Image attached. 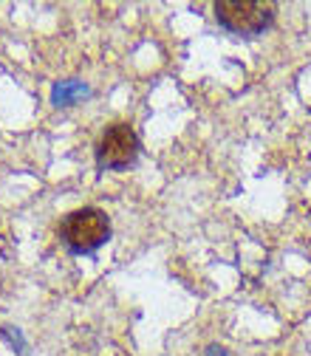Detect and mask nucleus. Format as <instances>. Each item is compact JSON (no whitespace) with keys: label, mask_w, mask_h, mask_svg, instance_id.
<instances>
[{"label":"nucleus","mask_w":311,"mask_h":356,"mask_svg":"<svg viewBox=\"0 0 311 356\" xmlns=\"http://www.w3.org/2000/svg\"><path fill=\"white\" fill-rule=\"evenodd\" d=\"M88 94H91V88H88L85 82H79V79L54 82V88H51V105H57V108H68V105L85 99Z\"/></svg>","instance_id":"4"},{"label":"nucleus","mask_w":311,"mask_h":356,"mask_svg":"<svg viewBox=\"0 0 311 356\" xmlns=\"http://www.w3.org/2000/svg\"><path fill=\"white\" fill-rule=\"evenodd\" d=\"M139 136L127 122H113L97 142V167L99 170H127L139 159Z\"/></svg>","instance_id":"3"},{"label":"nucleus","mask_w":311,"mask_h":356,"mask_svg":"<svg viewBox=\"0 0 311 356\" xmlns=\"http://www.w3.org/2000/svg\"><path fill=\"white\" fill-rule=\"evenodd\" d=\"M215 20L238 37H257L275 20V6L266 0H218Z\"/></svg>","instance_id":"2"},{"label":"nucleus","mask_w":311,"mask_h":356,"mask_svg":"<svg viewBox=\"0 0 311 356\" xmlns=\"http://www.w3.org/2000/svg\"><path fill=\"white\" fill-rule=\"evenodd\" d=\"M207 356H227V350H224V348H215V345H209Z\"/></svg>","instance_id":"5"},{"label":"nucleus","mask_w":311,"mask_h":356,"mask_svg":"<svg viewBox=\"0 0 311 356\" xmlns=\"http://www.w3.org/2000/svg\"><path fill=\"white\" fill-rule=\"evenodd\" d=\"M60 241L71 254H94L111 241V218L99 207H82L60 220Z\"/></svg>","instance_id":"1"}]
</instances>
